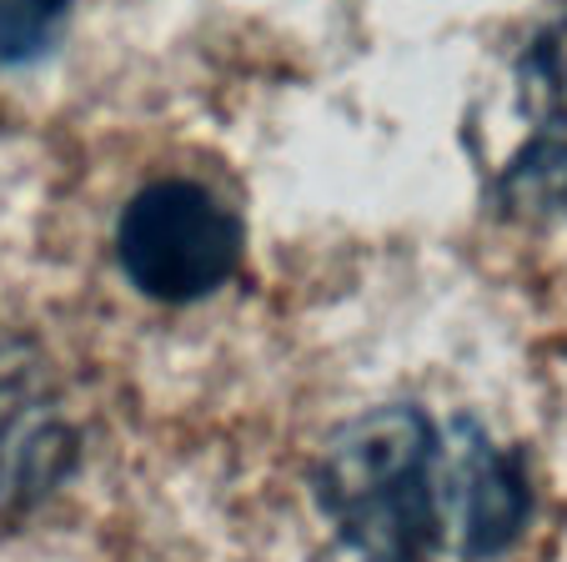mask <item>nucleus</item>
I'll list each match as a JSON object with an SVG mask.
<instances>
[{
    "mask_svg": "<svg viewBox=\"0 0 567 562\" xmlns=\"http://www.w3.org/2000/svg\"><path fill=\"white\" fill-rule=\"evenodd\" d=\"M311 492L357 562H487L533 518L523 457L477 417L437 422L417 402H382L337 427Z\"/></svg>",
    "mask_w": 567,
    "mask_h": 562,
    "instance_id": "obj_1",
    "label": "nucleus"
},
{
    "mask_svg": "<svg viewBox=\"0 0 567 562\" xmlns=\"http://www.w3.org/2000/svg\"><path fill=\"white\" fill-rule=\"evenodd\" d=\"M247 226L202 181H151L116 216V266L141 297L192 307L241 272Z\"/></svg>",
    "mask_w": 567,
    "mask_h": 562,
    "instance_id": "obj_2",
    "label": "nucleus"
},
{
    "mask_svg": "<svg viewBox=\"0 0 567 562\" xmlns=\"http://www.w3.org/2000/svg\"><path fill=\"white\" fill-rule=\"evenodd\" d=\"M523 141L487 181L507 222H567V11L527 35L513 65Z\"/></svg>",
    "mask_w": 567,
    "mask_h": 562,
    "instance_id": "obj_3",
    "label": "nucleus"
},
{
    "mask_svg": "<svg viewBox=\"0 0 567 562\" xmlns=\"http://www.w3.org/2000/svg\"><path fill=\"white\" fill-rule=\"evenodd\" d=\"M75 467V427L65 422L41 357L0 341V508H31Z\"/></svg>",
    "mask_w": 567,
    "mask_h": 562,
    "instance_id": "obj_4",
    "label": "nucleus"
},
{
    "mask_svg": "<svg viewBox=\"0 0 567 562\" xmlns=\"http://www.w3.org/2000/svg\"><path fill=\"white\" fill-rule=\"evenodd\" d=\"M75 0H0V71L41 61Z\"/></svg>",
    "mask_w": 567,
    "mask_h": 562,
    "instance_id": "obj_5",
    "label": "nucleus"
}]
</instances>
